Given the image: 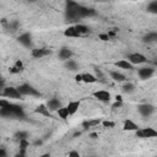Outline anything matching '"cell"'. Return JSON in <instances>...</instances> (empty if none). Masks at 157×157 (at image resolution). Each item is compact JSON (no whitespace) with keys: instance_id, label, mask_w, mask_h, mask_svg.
Instances as JSON below:
<instances>
[{"instance_id":"obj_15","label":"cell","mask_w":157,"mask_h":157,"mask_svg":"<svg viewBox=\"0 0 157 157\" xmlns=\"http://www.w3.org/2000/svg\"><path fill=\"white\" fill-rule=\"evenodd\" d=\"M34 112L36 113H38V114H40V115H44V117H52L50 115V109L48 108V105L47 104H39L36 109H34Z\"/></svg>"},{"instance_id":"obj_35","label":"cell","mask_w":157,"mask_h":157,"mask_svg":"<svg viewBox=\"0 0 157 157\" xmlns=\"http://www.w3.org/2000/svg\"><path fill=\"white\" fill-rule=\"evenodd\" d=\"M121 105H123V102H120V101H117V102H115V103H114L112 107H113V108H119V107H121Z\"/></svg>"},{"instance_id":"obj_29","label":"cell","mask_w":157,"mask_h":157,"mask_svg":"<svg viewBox=\"0 0 157 157\" xmlns=\"http://www.w3.org/2000/svg\"><path fill=\"white\" fill-rule=\"evenodd\" d=\"M28 137V132L27 131H17L16 134H15V139L20 142L21 140H25V139H27Z\"/></svg>"},{"instance_id":"obj_40","label":"cell","mask_w":157,"mask_h":157,"mask_svg":"<svg viewBox=\"0 0 157 157\" xmlns=\"http://www.w3.org/2000/svg\"><path fill=\"white\" fill-rule=\"evenodd\" d=\"M96 1H99V2H104V1H108V0H96Z\"/></svg>"},{"instance_id":"obj_19","label":"cell","mask_w":157,"mask_h":157,"mask_svg":"<svg viewBox=\"0 0 157 157\" xmlns=\"http://www.w3.org/2000/svg\"><path fill=\"white\" fill-rule=\"evenodd\" d=\"M145 43H157V32H150L142 37Z\"/></svg>"},{"instance_id":"obj_6","label":"cell","mask_w":157,"mask_h":157,"mask_svg":"<svg viewBox=\"0 0 157 157\" xmlns=\"http://www.w3.org/2000/svg\"><path fill=\"white\" fill-rule=\"evenodd\" d=\"M128 60L132 64V65H139V64H144L146 63V56L141 53H131L128 55Z\"/></svg>"},{"instance_id":"obj_30","label":"cell","mask_w":157,"mask_h":157,"mask_svg":"<svg viewBox=\"0 0 157 157\" xmlns=\"http://www.w3.org/2000/svg\"><path fill=\"white\" fill-rule=\"evenodd\" d=\"M102 125L104 128H114L115 126V123L114 121H110V120H104V121H102Z\"/></svg>"},{"instance_id":"obj_32","label":"cell","mask_w":157,"mask_h":157,"mask_svg":"<svg viewBox=\"0 0 157 157\" xmlns=\"http://www.w3.org/2000/svg\"><path fill=\"white\" fill-rule=\"evenodd\" d=\"M18 26H20V23H18L17 21H12V22L10 23V27H12V29H17Z\"/></svg>"},{"instance_id":"obj_33","label":"cell","mask_w":157,"mask_h":157,"mask_svg":"<svg viewBox=\"0 0 157 157\" xmlns=\"http://www.w3.org/2000/svg\"><path fill=\"white\" fill-rule=\"evenodd\" d=\"M99 39H101V40H108V39H109V34L102 33V34H99Z\"/></svg>"},{"instance_id":"obj_26","label":"cell","mask_w":157,"mask_h":157,"mask_svg":"<svg viewBox=\"0 0 157 157\" xmlns=\"http://www.w3.org/2000/svg\"><path fill=\"white\" fill-rule=\"evenodd\" d=\"M65 67H66V69H69L70 71H76V70L78 69V66H77L76 61H74V60H71V59H69V60H66V61H65Z\"/></svg>"},{"instance_id":"obj_37","label":"cell","mask_w":157,"mask_h":157,"mask_svg":"<svg viewBox=\"0 0 157 157\" xmlns=\"http://www.w3.org/2000/svg\"><path fill=\"white\" fill-rule=\"evenodd\" d=\"M75 78H76V81H77V82H78V81H82V75H81V74H78V75H76V77H75Z\"/></svg>"},{"instance_id":"obj_9","label":"cell","mask_w":157,"mask_h":157,"mask_svg":"<svg viewBox=\"0 0 157 157\" xmlns=\"http://www.w3.org/2000/svg\"><path fill=\"white\" fill-rule=\"evenodd\" d=\"M17 40H18L20 44H22V45L26 47V48H31V47H32V36H31V33H28V32H25V33L20 34V36L17 37Z\"/></svg>"},{"instance_id":"obj_27","label":"cell","mask_w":157,"mask_h":157,"mask_svg":"<svg viewBox=\"0 0 157 157\" xmlns=\"http://www.w3.org/2000/svg\"><path fill=\"white\" fill-rule=\"evenodd\" d=\"M147 11H148V12H151V13L157 15V0L151 1V2L147 5Z\"/></svg>"},{"instance_id":"obj_36","label":"cell","mask_w":157,"mask_h":157,"mask_svg":"<svg viewBox=\"0 0 157 157\" xmlns=\"http://www.w3.org/2000/svg\"><path fill=\"white\" fill-rule=\"evenodd\" d=\"M69 156H80V153L78 152H76V151H71V152H69Z\"/></svg>"},{"instance_id":"obj_31","label":"cell","mask_w":157,"mask_h":157,"mask_svg":"<svg viewBox=\"0 0 157 157\" xmlns=\"http://www.w3.org/2000/svg\"><path fill=\"white\" fill-rule=\"evenodd\" d=\"M96 77H97V80H99V81H102V82H105L103 78V75H102V72H101V70L99 69H96Z\"/></svg>"},{"instance_id":"obj_24","label":"cell","mask_w":157,"mask_h":157,"mask_svg":"<svg viewBox=\"0 0 157 157\" xmlns=\"http://www.w3.org/2000/svg\"><path fill=\"white\" fill-rule=\"evenodd\" d=\"M58 115H59V118H61L63 120H65V119H67V117L70 115V113H69V109H67V107H60L58 110Z\"/></svg>"},{"instance_id":"obj_34","label":"cell","mask_w":157,"mask_h":157,"mask_svg":"<svg viewBox=\"0 0 157 157\" xmlns=\"http://www.w3.org/2000/svg\"><path fill=\"white\" fill-rule=\"evenodd\" d=\"M6 156H7V153H6L5 148L4 147H0V157H6Z\"/></svg>"},{"instance_id":"obj_13","label":"cell","mask_w":157,"mask_h":157,"mask_svg":"<svg viewBox=\"0 0 157 157\" xmlns=\"http://www.w3.org/2000/svg\"><path fill=\"white\" fill-rule=\"evenodd\" d=\"M71 56H72V52H71V49L64 47V48H61V49L59 50V59H60V60L66 61V60L71 59Z\"/></svg>"},{"instance_id":"obj_20","label":"cell","mask_w":157,"mask_h":157,"mask_svg":"<svg viewBox=\"0 0 157 157\" xmlns=\"http://www.w3.org/2000/svg\"><path fill=\"white\" fill-rule=\"evenodd\" d=\"M109 75H110V77H112L114 81H117V82H124V81L126 80V78H125V75L121 74V72H119V71H110Z\"/></svg>"},{"instance_id":"obj_25","label":"cell","mask_w":157,"mask_h":157,"mask_svg":"<svg viewBox=\"0 0 157 157\" xmlns=\"http://www.w3.org/2000/svg\"><path fill=\"white\" fill-rule=\"evenodd\" d=\"M22 70H23V64H22L21 60H17V61L15 63V65L10 69V72H12V74H18V72H21Z\"/></svg>"},{"instance_id":"obj_12","label":"cell","mask_w":157,"mask_h":157,"mask_svg":"<svg viewBox=\"0 0 157 157\" xmlns=\"http://www.w3.org/2000/svg\"><path fill=\"white\" fill-rule=\"evenodd\" d=\"M123 129H124L125 131H136V130L140 129V126H139L135 121H132L131 119H126V120L124 121Z\"/></svg>"},{"instance_id":"obj_3","label":"cell","mask_w":157,"mask_h":157,"mask_svg":"<svg viewBox=\"0 0 157 157\" xmlns=\"http://www.w3.org/2000/svg\"><path fill=\"white\" fill-rule=\"evenodd\" d=\"M1 96L5 97V98H10V99H21L23 96L20 93L18 88L17 87H12V86H9V87H4L1 90Z\"/></svg>"},{"instance_id":"obj_18","label":"cell","mask_w":157,"mask_h":157,"mask_svg":"<svg viewBox=\"0 0 157 157\" xmlns=\"http://www.w3.org/2000/svg\"><path fill=\"white\" fill-rule=\"evenodd\" d=\"M66 107H67V109H69L70 115H72V114H75V113L78 110V108H80V101H71V102L67 103Z\"/></svg>"},{"instance_id":"obj_14","label":"cell","mask_w":157,"mask_h":157,"mask_svg":"<svg viewBox=\"0 0 157 157\" xmlns=\"http://www.w3.org/2000/svg\"><path fill=\"white\" fill-rule=\"evenodd\" d=\"M64 34H65L66 37H71V38H78V37H81L80 33L77 32L75 25H74V26H69V27L64 31Z\"/></svg>"},{"instance_id":"obj_38","label":"cell","mask_w":157,"mask_h":157,"mask_svg":"<svg viewBox=\"0 0 157 157\" xmlns=\"http://www.w3.org/2000/svg\"><path fill=\"white\" fill-rule=\"evenodd\" d=\"M34 145H36V146H38V145H42V140H37V141L34 142Z\"/></svg>"},{"instance_id":"obj_5","label":"cell","mask_w":157,"mask_h":157,"mask_svg":"<svg viewBox=\"0 0 157 157\" xmlns=\"http://www.w3.org/2000/svg\"><path fill=\"white\" fill-rule=\"evenodd\" d=\"M137 137L141 139H150V137H157V130H155L153 128H144V129H139L135 131Z\"/></svg>"},{"instance_id":"obj_39","label":"cell","mask_w":157,"mask_h":157,"mask_svg":"<svg viewBox=\"0 0 157 157\" xmlns=\"http://www.w3.org/2000/svg\"><path fill=\"white\" fill-rule=\"evenodd\" d=\"M115 99H117V101H120V102H123V99H121V96H117V97H115Z\"/></svg>"},{"instance_id":"obj_22","label":"cell","mask_w":157,"mask_h":157,"mask_svg":"<svg viewBox=\"0 0 157 157\" xmlns=\"http://www.w3.org/2000/svg\"><path fill=\"white\" fill-rule=\"evenodd\" d=\"M81 75H82V81L86 82V83H94V82L98 81L97 77H96L94 75H92V74L85 72V74H81Z\"/></svg>"},{"instance_id":"obj_11","label":"cell","mask_w":157,"mask_h":157,"mask_svg":"<svg viewBox=\"0 0 157 157\" xmlns=\"http://www.w3.org/2000/svg\"><path fill=\"white\" fill-rule=\"evenodd\" d=\"M153 72H155V70H153L152 67L146 66V67H141V69H139L137 75H139V77H140L141 80H147V78H150V77L153 75Z\"/></svg>"},{"instance_id":"obj_23","label":"cell","mask_w":157,"mask_h":157,"mask_svg":"<svg viewBox=\"0 0 157 157\" xmlns=\"http://www.w3.org/2000/svg\"><path fill=\"white\" fill-rule=\"evenodd\" d=\"M75 27H76V29H77V32L80 33V36H81V37H82V36H86V34H88V33H90V28H88L86 25L76 23V25H75Z\"/></svg>"},{"instance_id":"obj_1","label":"cell","mask_w":157,"mask_h":157,"mask_svg":"<svg viewBox=\"0 0 157 157\" xmlns=\"http://www.w3.org/2000/svg\"><path fill=\"white\" fill-rule=\"evenodd\" d=\"M96 15V10L92 7H87L83 6L74 0H66V5H65V18L69 22L72 23H77L78 21H81L82 18L86 17H91Z\"/></svg>"},{"instance_id":"obj_28","label":"cell","mask_w":157,"mask_h":157,"mask_svg":"<svg viewBox=\"0 0 157 157\" xmlns=\"http://www.w3.org/2000/svg\"><path fill=\"white\" fill-rule=\"evenodd\" d=\"M121 88H123V91H124L125 93H128V94H129V93H132V92L135 91V86H134V83H131V82L125 83Z\"/></svg>"},{"instance_id":"obj_4","label":"cell","mask_w":157,"mask_h":157,"mask_svg":"<svg viewBox=\"0 0 157 157\" xmlns=\"http://www.w3.org/2000/svg\"><path fill=\"white\" fill-rule=\"evenodd\" d=\"M18 91L22 96H32V97H40V93L39 91H37L32 85L29 83H22L18 87Z\"/></svg>"},{"instance_id":"obj_10","label":"cell","mask_w":157,"mask_h":157,"mask_svg":"<svg viewBox=\"0 0 157 157\" xmlns=\"http://www.w3.org/2000/svg\"><path fill=\"white\" fill-rule=\"evenodd\" d=\"M50 54H52V50L47 49V48H34V49H32V56L36 58V59H40V58L48 56Z\"/></svg>"},{"instance_id":"obj_8","label":"cell","mask_w":157,"mask_h":157,"mask_svg":"<svg viewBox=\"0 0 157 157\" xmlns=\"http://www.w3.org/2000/svg\"><path fill=\"white\" fill-rule=\"evenodd\" d=\"M93 97L96 99H98L99 102H103V103H108L110 101V98H112L110 93L108 91H105V90H98V91L93 92Z\"/></svg>"},{"instance_id":"obj_21","label":"cell","mask_w":157,"mask_h":157,"mask_svg":"<svg viewBox=\"0 0 157 157\" xmlns=\"http://www.w3.org/2000/svg\"><path fill=\"white\" fill-rule=\"evenodd\" d=\"M98 124H101V120H99V119H88V120L82 121V126H83L85 129L94 128V126H97Z\"/></svg>"},{"instance_id":"obj_2","label":"cell","mask_w":157,"mask_h":157,"mask_svg":"<svg viewBox=\"0 0 157 157\" xmlns=\"http://www.w3.org/2000/svg\"><path fill=\"white\" fill-rule=\"evenodd\" d=\"M0 115L2 118H10V119H23L25 112L22 107L15 103H10V101H7L4 97L0 99Z\"/></svg>"},{"instance_id":"obj_17","label":"cell","mask_w":157,"mask_h":157,"mask_svg":"<svg viewBox=\"0 0 157 157\" xmlns=\"http://www.w3.org/2000/svg\"><path fill=\"white\" fill-rule=\"evenodd\" d=\"M47 105H48V108L50 110H58L61 107V102L59 99H56V98H52V99H49L47 102Z\"/></svg>"},{"instance_id":"obj_16","label":"cell","mask_w":157,"mask_h":157,"mask_svg":"<svg viewBox=\"0 0 157 157\" xmlns=\"http://www.w3.org/2000/svg\"><path fill=\"white\" fill-rule=\"evenodd\" d=\"M115 65H117L119 69H124V70H131V69H134V65H132L129 60H124V59L117 61Z\"/></svg>"},{"instance_id":"obj_7","label":"cell","mask_w":157,"mask_h":157,"mask_svg":"<svg viewBox=\"0 0 157 157\" xmlns=\"http://www.w3.org/2000/svg\"><path fill=\"white\" fill-rule=\"evenodd\" d=\"M137 110H139V113H140L142 117L147 118V117H150V115L155 112V107H153L152 104H150V103H142V104H139Z\"/></svg>"}]
</instances>
